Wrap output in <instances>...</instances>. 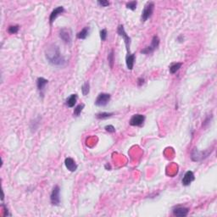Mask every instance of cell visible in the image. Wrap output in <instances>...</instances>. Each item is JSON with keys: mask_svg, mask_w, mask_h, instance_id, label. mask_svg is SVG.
Instances as JSON below:
<instances>
[{"mask_svg": "<svg viewBox=\"0 0 217 217\" xmlns=\"http://www.w3.org/2000/svg\"><path fill=\"white\" fill-rule=\"evenodd\" d=\"M153 9H154V3L153 2H148L142 12V16H141L142 22H145L146 20H148L152 16Z\"/></svg>", "mask_w": 217, "mask_h": 217, "instance_id": "obj_4", "label": "cell"}, {"mask_svg": "<svg viewBox=\"0 0 217 217\" xmlns=\"http://www.w3.org/2000/svg\"><path fill=\"white\" fill-rule=\"evenodd\" d=\"M65 165L66 166L67 170L71 171V172H74V171H76V169H77L76 163H75V160H74L72 158H70V157H68V158L65 159Z\"/></svg>", "mask_w": 217, "mask_h": 217, "instance_id": "obj_13", "label": "cell"}, {"mask_svg": "<svg viewBox=\"0 0 217 217\" xmlns=\"http://www.w3.org/2000/svg\"><path fill=\"white\" fill-rule=\"evenodd\" d=\"M137 1H132V2H129V3H127V9H131V10H135L137 9Z\"/></svg>", "mask_w": 217, "mask_h": 217, "instance_id": "obj_24", "label": "cell"}, {"mask_svg": "<svg viewBox=\"0 0 217 217\" xmlns=\"http://www.w3.org/2000/svg\"><path fill=\"white\" fill-rule=\"evenodd\" d=\"M212 149L208 148L205 151H199L198 150V148H194L192 151L191 153V159L193 161H201L203 159H206L207 157L211 153Z\"/></svg>", "mask_w": 217, "mask_h": 217, "instance_id": "obj_2", "label": "cell"}, {"mask_svg": "<svg viewBox=\"0 0 217 217\" xmlns=\"http://www.w3.org/2000/svg\"><path fill=\"white\" fill-rule=\"evenodd\" d=\"M97 3H98L99 5L102 6V7H107V6L110 5V2L106 1V0H99Z\"/></svg>", "mask_w": 217, "mask_h": 217, "instance_id": "obj_27", "label": "cell"}, {"mask_svg": "<svg viewBox=\"0 0 217 217\" xmlns=\"http://www.w3.org/2000/svg\"><path fill=\"white\" fill-rule=\"evenodd\" d=\"M104 129H105V131H106V132H110V133H114V132H116V128L114 127L112 125H109V126H106V127H104Z\"/></svg>", "mask_w": 217, "mask_h": 217, "instance_id": "obj_26", "label": "cell"}, {"mask_svg": "<svg viewBox=\"0 0 217 217\" xmlns=\"http://www.w3.org/2000/svg\"><path fill=\"white\" fill-rule=\"evenodd\" d=\"M145 121V116L141 114H136L132 116L129 121V124L132 127H141L143 125Z\"/></svg>", "mask_w": 217, "mask_h": 217, "instance_id": "obj_8", "label": "cell"}, {"mask_svg": "<svg viewBox=\"0 0 217 217\" xmlns=\"http://www.w3.org/2000/svg\"><path fill=\"white\" fill-rule=\"evenodd\" d=\"M143 83H144V79L142 77H140V78L137 79V85L138 86H142Z\"/></svg>", "mask_w": 217, "mask_h": 217, "instance_id": "obj_28", "label": "cell"}, {"mask_svg": "<svg viewBox=\"0 0 217 217\" xmlns=\"http://www.w3.org/2000/svg\"><path fill=\"white\" fill-rule=\"evenodd\" d=\"M108 61H109L110 68L112 69L114 66V62H115V52H114L113 49H111L110 53L108 55Z\"/></svg>", "mask_w": 217, "mask_h": 217, "instance_id": "obj_20", "label": "cell"}, {"mask_svg": "<svg viewBox=\"0 0 217 217\" xmlns=\"http://www.w3.org/2000/svg\"><path fill=\"white\" fill-rule=\"evenodd\" d=\"M195 179V177H194V174L193 171H187L183 177V180H182V183H183V186H189Z\"/></svg>", "mask_w": 217, "mask_h": 217, "instance_id": "obj_12", "label": "cell"}, {"mask_svg": "<svg viewBox=\"0 0 217 217\" xmlns=\"http://www.w3.org/2000/svg\"><path fill=\"white\" fill-rule=\"evenodd\" d=\"M183 65V63H174L170 66V72L171 74H175L177 73V71H178L180 70V68Z\"/></svg>", "mask_w": 217, "mask_h": 217, "instance_id": "obj_19", "label": "cell"}, {"mask_svg": "<svg viewBox=\"0 0 217 217\" xmlns=\"http://www.w3.org/2000/svg\"><path fill=\"white\" fill-rule=\"evenodd\" d=\"M3 209H4V214H3V215H4V216H6V215H9V210H8V209L6 208V206L4 205L3 204Z\"/></svg>", "mask_w": 217, "mask_h": 217, "instance_id": "obj_29", "label": "cell"}, {"mask_svg": "<svg viewBox=\"0 0 217 217\" xmlns=\"http://www.w3.org/2000/svg\"><path fill=\"white\" fill-rule=\"evenodd\" d=\"M89 91H90L89 82H88V81H86V82L82 85V87H81V93H82V94H83L84 96H87V94L89 93Z\"/></svg>", "mask_w": 217, "mask_h": 217, "instance_id": "obj_22", "label": "cell"}, {"mask_svg": "<svg viewBox=\"0 0 217 217\" xmlns=\"http://www.w3.org/2000/svg\"><path fill=\"white\" fill-rule=\"evenodd\" d=\"M114 113H108V112H102V113H99L96 115V117L99 120H104V119L110 118L113 116Z\"/></svg>", "mask_w": 217, "mask_h": 217, "instance_id": "obj_21", "label": "cell"}, {"mask_svg": "<svg viewBox=\"0 0 217 217\" xmlns=\"http://www.w3.org/2000/svg\"><path fill=\"white\" fill-rule=\"evenodd\" d=\"M46 59L50 64L55 66H63L66 64L64 56L61 54L60 50L57 45L52 44L46 49Z\"/></svg>", "mask_w": 217, "mask_h": 217, "instance_id": "obj_1", "label": "cell"}, {"mask_svg": "<svg viewBox=\"0 0 217 217\" xmlns=\"http://www.w3.org/2000/svg\"><path fill=\"white\" fill-rule=\"evenodd\" d=\"M64 12H65V9L63 6H59V7H57V8H55V9L51 12V14H50V16H49L50 25H52V24L54 22V20H56V18L58 17L59 15H61V14H63Z\"/></svg>", "mask_w": 217, "mask_h": 217, "instance_id": "obj_11", "label": "cell"}, {"mask_svg": "<svg viewBox=\"0 0 217 217\" xmlns=\"http://www.w3.org/2000/svg\"><path fill=\"white\" fill-rule=\"evenodd\" d=\"M59 38L61 40L64 41L65 44H70L71 43V32L68 28H62L59 30Z\"/></svg>", "mask_w": 217, "mask_h": 217, "instance_id": "obj_9", "label": "cell"}, {"mask_svg": "<svg viewBox=\"0 0 217 217\" xmlns=\"http://www.w3.org/2000/svg\"><path fill=\"white\" fill-rule=\"evenodd\" d=\"M84 107H85V104H78L76 107L75 108V110H74V112H73V116H75V117H78V116H80V115H81V111L83 110Z\"/></svg>", "mask_w": 217, "mask_h": 217, "instance_id": "obj_18", "label": "cell"}, {"mask_svg": "<svg viewBox=\"0 0 217 217\" xmlns=\"http://www.w3.org/2000/svg\"><path fill=\"white\" fill-rule=\"evenodd\" d=\"M105 168H106V169H108V168H109L110 170L111 169V168H110V165H109V164H106V165H105Z\"/></svg>", "mask_w": 217, "mask_h": 217, "instance_id": "obj_30", "label": "cell"}, {"mask_svg": "<svg viewBox=\"0 0 217 217\" xmlns=\"http://www.w3.org/2000/svg\"><path fill=\"white\" fill-rule=\"evenodd\" d=\"M50 200L53 205L59 206L60 204V188L58 185L54 187L50 195Z\"/></svg>", "mask_w": 217, "mask_h": 217, "instance_id": "obj_6", "label": "cell"}, {"mask_svg": "<svg viewBox=\"0 0 217 217\" xmlns=\"http://www.w3.org/2000/svg\"><path fill=\"white\" fill-rule=\"evenodd\" d=\"M135 59H136V55L135 54H131L129 55H127V58H126V64H127V69L132 70L133 69L134 63H135Z\"/></svg>", "mask_w": 217, "mask_h": 217, "instance_id": "obj_15", "label": "cell"}, {"mask_svg": "<svg viewBox=\"0 0 217 217\" xmlns=\"http://www.w3.org/2000/svg\"><path fill=\"white\" fill-rule=\"evenodd\" d=\"M110 100V94L105 93H99L95 100V104L97 106H99V107H104L105 105H107Z\"/></svg>", "mask_w": 217, "mask_h": 217, "instance_id": "obj_7", "label": "cell"}, {"mask_svg": "<svg viewBox=\"0 0 217 217\" xmlns=\"http://www.w3.org/2000/svg\"><path fill=\"white\" fill-rule=\"evenodd\" d=\"M108 37V32L106 29H103L100 31V38H101L102 41H105L107 39Z\"/></svg>", "mask_w": 217, "mask_h": 217, "instance_id": "obj_25", "label": "cell"}, {"mask_svg": "<svg viewBox=\"0 0 217 217\" xmlns=\"http://www.w3.org/2000/svg\"><path fill=\"white\" fill-rule=\"evenodd\" d=\"M159 45V38H158V36H153L152 38V42H151L150 46L144 48L141 50V54H150L152 53H153L155 50L158 49V47Z\"/></svg>", "mask_w": 217, "mask_h": 217, "instance_id": "obj_5", "label": "cell"}, {"mask_svg": "<svg viewBox=\"0 0 217 217\" xmlns=\"http://www.w3.org/2000/svg\"><path fill=\"white\" fill-rule=\"evenodd\" d=\"M48 82H49V81H48L47 79L44 78V77H38V78L37 79V87H38V89L39 90V92H40L42 94L44 93V88L46 87Z\"/></svg>", "mask_w": 217, "mask_h": 217, "instance_id": "obj_14", "label": "cell"}, {"mask_svg": "<svg viewBox=\"0 0 217 217\" xmlns=\"http://www.w3.org/2000/svg\"><path fill=\"white\" fill-rule=\"evenodd\" d=\"M89 30L90 28L88 26L84 27L81 32H79L78 33L76 34V38H78V39H86L87 36H88V34H89Z\"/></svg>", "mask_w": 217, "mask_h": 217, "instance_id": "obj_17", "label": "cell"}, {"mask_svg": "<svg viewBox=\"0 0 217 217\" xmlns=\"http://www.w3.org/2000/svg\"><path fill=\"white\" fill-rule=\"evenodd\" d=\"M189 212V209L187 207H183V206H176L174 207L172 209V213L175 216L178 217H185L188 214Z\"/></svg>", "mask_w": 217, "mask_h": 217, "instance_id": "obj_10", "label": "cell"}, {"mask_svg": "<svg viewBox=\"0 0 217 217\" xmlns=\"http://www.w3.org/2000/svg\"><path fill=\"white\" fill-rule=\"evenodd\" d=\"M117 33H118L119 36H120V37H121V38H123V40H124L125 45H126L127 51V55L131 54L132 53H131L130 47H131V43H132V41L131 40H132V39H131L130 37L127 34V32H126V31H125L124 26H123V25H120V26H118V28H117Z\"/></svg>", "mask_w": 217, "mask_h": 217, "instance_id": "obj_3", "label": "cell"}, {"mask_svg": "<svg viewBox=\"0 0 217 217\" xmlns=\"http://www.w3.org/2000/svg\"><path fill=\"white\" fill-rule=\"evenodd\" d=\"M77 98H78V97H77V94H71V95L70 96L69 98L66 99V101H65L66 106H68L69 108L74 107L75 103L77 101Z\"/></svg>", "mask_w": 217, "mask_h": 217, "instance_id": "obj_16", "label": "cell"}, {"mask_svg": "<svg viewBox=\"0 0 217 217\" xmlns=\"http://www.w3.org/2000/svg\"><path fill=\"white\" fill-rule=\"evenodd\" d=\"M19 29H20V26L18 25H15V26H9V28H8V32L9 34H15L19 32Z\"/></svg>", "mask_w": 217, "mask_h": 217, "instance_id": "obj_23", "label": "cell"}]
</instances>
